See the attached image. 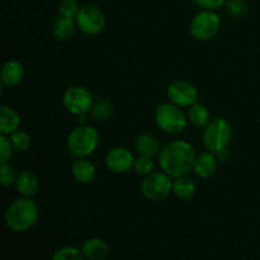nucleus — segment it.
<instances>
[{"label": "nucleus", "mask_w": 260, "mask_h": 260, "mask_svg": "<svg viewBox=\"0 0 260 260\" xmlns=\"http://www.w3.org/2000/svg\"><path fill=\"white\" fill-rule=\"evenodd\" d=\"M79 117V123L80 124H85V122H86V114H80V116H78Z\"/></svg>", "instance_id": "32"}, {"label": "nucleus", "mask_w": 260, "mask_h": 260, "mask_svg": "<svg viewBox=\"0 0 260 260\" xmlns=\"http://www.w3.org/2000/svg\"><path fill=\"white\" fill-rule=\"evenodd\" d=\"M9 140L17 151H25L30 146V136L22 129H17L15 132H13Z\"/></svg>", "instance_id": "23"}, {"label": "nucleus", "mask_w": 260, "mask_h": 260, "mask_svg": "<svg viewBox=\"0 0 260 260\" xmlns=\"http://www.w3.org/2000/svg\"><path fill=\"white\" fill-rule=\"evenodd\" d=\"M217 161V157H216L213 152H202V154H200L196 157L193 170H194V173L200 178H210L216 172Z\"/></svg>", "instance_id": "14"}, {"label": "nucleus", "mask_w": 260, "mask_h": 260, "mask_svg": "<svg viewBox=\"0 0 260 260\" xmlns=\"http://www.w3.org/2000/svg\"><path fill=\"white\" fill-rule=\"evenodd\" d=\"M20 116L8 106L0 107V135H12L19 128Z\"/></svg>", "instance_id": "15"}, {"label": "nucleus", "mask_w": 260, "mask_h": 260, "mask_svg": "<svg viewBox=\"0 0 260 260\" xmlns=\"http://www.w3.org/2000/svg\"><path fill=\"white\" fill-rule=\"evenodd\" d=\"M95 173L96 170L94 164L89 161V160H86L85 157L76 159L73 162V165H71V174H73V177L79 183H83V184H86V183H90L91 180H94Z\"/></svg>", "instance_id": "13"}, {"label": "nucleus", "mask_w": 260, "mask_h": 260, "mask_svg": "<svg viewBox=\"0 0 260 260\" xmlns=\"http://www.w3.org/2000/svg\"><path fill=\"white\" fill-rule=\"evenodd\" d=\"M99 142V134L94 127L80 124L68 137V150L76 159L88 157L93 154Z\"/></svg>", "instance_id": "3"}, {"label": "nucleus", "mask_w": 260, "mask_h": 260, "mask_svg": "<svg viewBox=\"0 0 260 260\" xmlns=\"http://www.w3.org/2000/svg\"><path fill=\"white\" fill-rule=\"evenodd\" d=\"M75 19L79 29L89 36L99 35L106 27V17L103 12L93 5H85L80 8Z\"/></svg>", "instance_id": "9"}, {"label": "nucleus", "mask_w": 260, "mask_h": 260, "mask_svg": "<svg viewBox=\"0 0 260 260\" xmlns=\"http://www.w3.org/2000/svg\"><path fill=\"white\" fill-rule=\"evenodd\" d=\"M196 192V184L187 175L179 177L173 182V193L180 200H188Z\"/></svg>", "instance_id": "21"}, {"label": "nucleus", "mask_w": 260, "mask_h": 260, "mask_svg": "<svg viewBox=\"0 0 260 260\" xmlns=\"http://www.w3.org/2000/svg\"><path fill=\"white\" fill-rule=\"evenodd\" d=\"M80 7H79L76 0H61L58 4V13L60 15H65V17L76 18Z\"/></svg>", "instance_id": "28"}, {"label": "nucleus", "mask_w": 260, "mask_h": 260, "mask_svg": "<svg viewBox=\"0 0 260 260\" xmlns=\"http://www.w3.org/2000/svg\"><path fill=\"white\" fill-rule=\"evenodd\" d=\"M112 114V107L108 102L99 101L91 108V117L95 121H106Z\"/></svg>", "instance_id": "24"}, {"label": "nucleus", "mask_w": 260, "mask_h": 260, "mask_svg": "<svg viewBox=\"0 0 260 260\" xmlns=\"http://www.w3.org/2000/svg\"><path fill=\"white\" fill-rule=\"evenodd\" d=\"M13 147L12 142L5 135H0V165L9 164V160L13 156Z\"/></svg>", "instance_id": "27"}, {"label": "nucleus", "mask_w": 260, "mask_h": 260, "mask_svg": "<svg viewBox=\"0 0 260 260\" xmlns=\"http://www.w3.org/2000/svg\"><path fill=\"white\" fill-rule=\"evenodd\" d=\"M155 122L168 134H179L187 127L188 118L180 107L173 103H161L155 112Z\"/></svg>", "instance_id": "5"}, {"label": "nucleus", "mask_w": 260, "mask_h": 260, "mask_svg": "<svg viewBox=\"0 0 260 260\" xmlns=\"http://www.w3.org/2000/svg\"><path fill=\"white\" fill-rule=\"evenodd\" d=\"M168 98L170 103L175 104L178 107H190L196 104L198 99V90L193 84L185 80L173 81L168 86Z\"/></svg>", "instance_id": "10"}, {"label": "nucleus", "mask_w": 260, "mask_h": 260, "mask_svg": "<svg viewBox=\"0 0 260 260\" xmlns=\"http://www.w3.org/2000/svg\"><path fill=\"white\" fill-rule=\"evenodd\" d=\"M226 7H228L230 14L235 15V17H240L246 12V4L244 0H228Z\"/></svg>", "instance_id": "29"}, {"label": "nucleus", "mask_w": 260, "mask_h": 260, "mask_svg": "<svg viewBox=\"0 0 260 260\" xmlns=\"http://www.w3.org/2000/svg\"><path fill=\"white\" fill-rule=\"evenodd\" d=\"M221 28L220 15L215 10H205L198 13L190 22V35L198 41H210Z\"/></svg>", "instance_id": "7"}, {"label": "nucleus", "mask_w": 260, "mask_h": 260, "mask_svg": "<svg viewBox=\"0 0 260 260\" xmlns=\"http://www.w3.org/2000/svg\"><path fill=\"white\" fill-rule=\"evenodd\" d=\"M215 155L216 157H217L218 161H226V160L229 159V156H230V152H229L228 147H226V149H222L220 150V151L215 152Z\"/></svg>", "instance_id": "31"}, {"label": "nucleus", "mask_w": 260, "mask_h": 260, "mask_svg": "<svg viewBox=\"0 0 260 260\" xmlns=\"http://www.w3.org/2000/svg\"><path fill=\"white\" fill-rule=\"evenodd\" d=\"M154 161H152V157L149 156H141L140 155L137 159H135V164H134V170L140 175H146L151 174L152 170H154Z\"/></svg>", "instance_id": "25"}, {"label": "nucleus", "mask_w": 260, "mask_h": 260, "mask_svg": "<svg viewBox=\"0 0 260 260\" xmlns=\"http://www.w3.org/2000/svg\"><path fill=\"white\" fill-rule=\"evenodd\" d=\"M76 28H78L76 19L65 17V15H60L55 20V24H53V33H55V36L58 40L63 41L70 38L76 32Z\"/></svg>", "instance_id": "19"}, {"label": "nucleus", "mask_w": 260, "mask_h": 260, "mask_svg": "<svg viewBox=\"0 0 260 260\" xmlns=\"http://www.w3.org/2000/svg\"><path fill=\"white\" fill-rule=\"evenodd\" d=\"M231 136H233L231 124L226 119L216 118L205 127L202 141L206 149L215 154L229 146Z\"/></svg>", "instance_id": "4"}, {"label": "nucleus", "mask_w": 260, "mask_h": 260, "mask_svg": "<svg viewBox=\"0 0 260 260\" xmlns=\"http://www.w3.org/2000/svg\"><path fill=\"white\" fill-rule=\"evenodd\" d=\"M63 106L71 114L80 116L91 112L94 106L93 96L88 89L83 86H71L63 93Z\"/></svg>", "instance_id": "8"}, {"label": "nucleus", "mask_w": 260, "mask_h": 260, "mask_svg": "<svg viewBox=\"0 0 260 260\" xmlns=\"http://www.w3.org/2000/svg\"><path fill=\"white\" fill-rule=\"evenodd\" d=\"M18 174L14 168L10 164H2L0 165V183L3 187H10L17 182Z\"/></svg>", "instance_id": "26"}, {"label": "nucleus", "mask_w": 260, "mask_h": 260, "mask_svg": "<svg viewBox=\"0 0 260 260\" xmlns=\"http://www.w3.org/2000/svg\"><path fill=\"white\" fill-rule=\"evenodd\" d=\"M135 157L131 151L124 147H114L109 150L106 156V165L111 172L123 174L134 168Z\"/></svg>", "instance_id": "11"}, {"label": "nucleus", "mask_w": 260, "mask_h": 260, "mask_svg": "<svg viewBox=\"0 0 260 260\" xmlns=\"http://www.w3.org/2000/svg\"><path fill=\"white\" fill-rule=\"evenodd\" d=\"M24 76V68L17 60H9L3 65L0 71L2 83L7 86H15L23 80Z\"/></svg>", "instance_id": "12"}, {"label": "nucleus", "mask_w": 260, "mask_h": 260, "mask_svg": "<svg viewBox=\"0 0 260 260\" xmlns=\"http://www.w3.org/2000/svg\"><path fill=\"white\" fill-rule=\"evenodd\" d=\"M15 185L19 194H22L23 197H33L40 188V182L35 173L24 170L18 175Z\"/></svg>", "instance_id": "16"}, {"label": "nucleus", "mask_w": 260, "mask_h": 260, "mask_svg": "<svg viewBox=\"0 0 260 260\" xmlns=\"http://www.w3.org/2000/svg\"><path fill=\"white\" fill-rule=\"evenodd\" d=\"M38 206L30 197H22L15 200L8 207L5 213V222L10 230L15 233L27 231L38 220Z\"/></svg>", "instance_id": "2"}, {"label": "nucleus", "mask_w": 260, "mask_h": 260, "mask_svg": "<svg viewBox=\"0 0 260 260\" xmlns=\"http://www.w3.org/2000/svg\"><path fill=\"white\" fill-rule=\"evenodd\" d=\"M196 151L192 145L183 140L173 141L161 150L159 155V165L169 177H184L193 170L196 161Z\"/></svg>", "instance_id": "1"}, {"label": "nucleus", "mask_w": 260, "mask_h": 260, "mask_svg": "<svg viewBox=\"0 0 260 260\" xmlns=\"http://www.w3.org/2000/svg\"><path fill=\"white\" fill-rule=\"evenodd\" d=\"M228 0H193L196 5L205 10H217L226 4Z\"/></svg>", "instance_id": "30"}, {"label": "nucleus", "mask_w": 260, "mask_h": 260, "mask_svg": "<svg viewBox=\"0 0 260 260\" xmlns=\"http://www.w3.org/2000/svg\"><path fill=\"white\" fill-rule=\"evenodd\" d=\"M81 251L88 260H102L108 253V245L102 239L91 238L83 244Z\"/></svg>", "instance_id": "17"}, {"label": "nucleus", "mask_w": 260, "mask_h": 260, "mask_svg": "<svg viewBox=\"0 0 260 260\" xmlns=\"http://www.w3.org/2000/svg\"><path fill=\"white\" fill-rule=\"evenodd\" d=\"M173 178L164 172H152L141 183V193L150 201H162L173 192Z\"/></svg>", "instance_id": "6"}, {"label": "nucleus", "mask_w": 260, "mask_h": 260, "mask_svg": "<svg viewBox=\"0 0 260 260\" xmlns=\"http://www.w3.org/2000/svg\"><path fill=\"white\" fill-rule=\"evenodd\" d=\"M51 260H84V254L74 246H62L53 253Z\"/></svg>", "instance_id": "22"}, {"label": "nucleus", "mask_w": 260, "mask_h": 260, "mask_svg": "<svg viewBox=\"0 0 260 260\" xmlns=\"http://www.w3.org/2000/svg\"><path fill=\"white\" fill-rule=\"evenodd\" d=\"M188 119L196 127H206L211 122L210 111L203 104H193L188 111Z\"/></svg>", "instance_id": "20"}, {"label": "nucleus", "mask_w": 260, "mask_h": 260, "mask_svg": "<svg viewBox=\"0 0 260 260\" xmlns=\"http://www.w3.org/2000/svg\"><path fill=\"white\" fill-rule=\"evenodd\" d=\"M135 146H136L137 152H139L141 156L154 157L155 155L159 154L160 151V144L156 140V137H154L152 135L149 134L140 135V136L137 137Z\"/></svg>", "instance_id": "18"}]
</instances>
